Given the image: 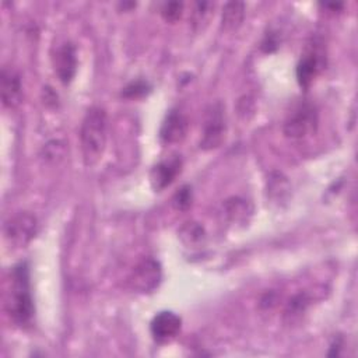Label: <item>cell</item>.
I'll return each mask as SVG.
<instances>
[{"mask_svg": "<svg viewBox=\"0 0 358 358\" xmlns=\"http://www.w3.org/2000/svg\"><path fill=\"white\" fill-rule=\"evenodd\" d=\"M6 310L18 327H28L34 317V302L29 287L27 263H18L10 271V284L6 294Z\"/></svg>", "mask_w": 358, "mask_h": 358, "instance_id": "1", "label": "cell"}, {"mask_svg": "<svg viewBox=\"0 0 358 358\" xmlns=\"http://www.w3.org/2000/svg\"><path fill=\"white\" fill-rule=\"evenodd\" d=\"M108 134V117L106 112L101 106H91L81 123L80 143L84 164L95 165L105 151Z\"/></svg>", "mask_w": 358, "mask_h": 358, "instance_id": "2", "label": "cell"}, {"mask_svg": "<svg viewBox=\"0 0 358 358\" xmlns=\"http://www.w3.org/2000/svg\"><path fill=\"white\" fill-rule=\"evenodd\" d=\"M319 116L316 108L309 102H302L292 109L284 122V134L289 138H302L316 131Z\"/></svg>", "mask_w": 358, "mask_h": 358, "instance_id": "3", "label": "cell"}, {"mask_svg": "<svg viewBox=\"0 0 358 358\" xmlns=\"http://www.w3.org/2000/svg\"><path fill=\"white\" fill-rule=\"evenodd\" d=\"M38 232V220L28 211L17 213L4 224V238L13 248H24Z\"/></svg>", "mask_w": 358, "mask_h": 358, "instance_id": "4", "label": "cell"}, {"mask_svg": "<svg viewBox=\"0 0 358 358\" xmlns=\"http://www.w3.org/2000/svg\"><path fill=\"white\" fill-rule=\"evenodd\" d=\"M225 109L221 102L211 103L204 113L200 148L213 150L218 147L225 136Z\"/></svg>", "mask_w": 358, "mask_h": 358, "instance_id": "5", "label": "cell"}, {"mask_svg": "<svg viewBox=\"0 0 358 358\" xmlns=\"http://www.w3.org/2000/svg\"><path fill=\"white\" fill-rule=\"evenodd\" d=\"M162 270L159 263L152 257L140 260L131 270L129 277L130 288L138 294L152 292L161 282Z\"/></svg>", "mask_w": 358, "mask_h": 358, "instance_id": "6", "label": "cell"}, {"mask_svg": "<svg viewBox=\"0 0 358 358\" xmlns=\"http://www.w3.org/2000/svg\"><path fill=\"white\" fill-rule=\"evenodd\" d=\"M52 62L59 80L64 85L70 84L77 70V55L74 45L71 42H63L59 45L52 57Z\"/></svg>", "mask_w": 358, "mask_h": 358, "instance_id": "7", "label": "cell"}, {"mask_svg": "<svg viewBox=\"0 0 358 358\" xmlns=\"http://www.w3.org/2000/svg\"><path fill=\"white\" fill-rule=\"evenodd\" d=\"M182 329V320L178 315L169 310L157 313L150 324L151 336L158 343H168L173 340Z\"/></svg>", "mask_w": 358, "mask_h": 358, "instance_id": "8", "label": "cell"}, {"mask_svg": "<svg viewBox=\"0 0 358 358\" xmlns=\"http://www.w3.org/2000/svg\"><path fill=\"white\" fill-rule=\"evenodd\" d=\"M189 129L187 117L179 109H171L159 129V138L165 144H175L186 137Z\"/></svg>", "mask_w": 358, "mask_h": 358, "instance_id": "9", "label": "cell"}, {"mask_svg": "<svg viewBox=\"0 0 358 358\" xmlns=\"http://www.w3.org/2000/svg\"><path fill=\"white\" fill-rule=\"evenodd\" d=\"M324 66V56L317 48H310L296 64V80L301 87H309Z\"/></svg>", "mask_w": 358, "mask_h": 358, "instance_id": "10", "label": "cell"}, {"mask_svg": "<svg viewBox=\"0 0 358 358\" xmlns=\"http://www.w3.org/2000/svg\"><path fill=\"white\" fill-rule=\"evenodd\" d=\"M1 102L6 108L14 109L22 99V84L20 74L11 67H3L0 74Z\"/></svg>", "mask_w": 358, "mask_h": 358, "instance_id": "11", "label": "cell"}, {"mask_svg": "<svg viewBox=\"0 0 358 358\" xmlns=\"http://www.w3.org/2000/svg\"><path fill=\"white\" fill-rule=\"evenodd\" d=\"M182 168V159L178 155L165 158L152 166L150 172V182L155 190H162L169 186L178 176Z\"/></svg>", "mask_w": 358, "mask_h": 358, "instance_id": "12", "label": "cell"}, {"mask_svg": "<svg viewBox=\"0 0 358 358\" xmlns=\"http://www.w3.org/2000/svg\"><path fill=\"white\" fill-rule=\"evenodd\" d=\"M224 215L231 224H245L252 215V206L241 197H231L224 203Z\"/></svg>", "mask_w": 358, "mask_h": 358, "instance_id": "13", "label": "cell"}, {"mask_svg": "<svg viewBox=\"0 0 358 358\" xmlns=\"http://www.w3.org/2000/svg\"><path fill=\"white\" fill-rule=\"evenodd\" d=\"M245 17V4L242 1H228L222 7L221 24L225 31H234L241 27Z\"/></svg>", "mask_w": 358, "mask_h": 358, "instance_id": "14", "label": "cell"}, {"mask_svg": "<svg viewBox=\"0 0 358 358\" xmlns=\"http://www.w3.org/2000/svg\"><path fill=\"white\" fill-rule=\"evenodd\" d=\"M179 239L187 248H199L206 242V231L196 221L185 222L178 231Z\"/></svg>", "mask_w": 358, "mask_h": 358, "instance_id": "15", "label": "cell"}, {"mask_svg": "<svg viewBox=\"0 0 358 358\" xmlns=\"http://www.w3.org/2000/svg\"><path fill=\"white\" fill-rule=\"evenodd\" d=\"M288 182L287 178H284L281 173H274L270 176V185H268V194L275 201L282 200L284 196L288 193Z\"/></svg>", "mask_w": 358, "mask_h": 358, "instance_id": "16", "label": "cell"}, {"mask_svg": "<svg viewBox=\"0 0 358 358\" xmlns=\"http://www.w3.org/2000/svg\"><path fill=\"white\" fill-rule=\"evenodd\" d=\"M192 200H193L192 189H190V186L185 185L180 189H178V192L175 193L172 201H173V206H175L176 210L185 211V210H187L192 206Z\"/></svg>", "mask_w": 358, "mask_h": 358, "instance_id": "17", "label": "cell"}, {"mask_svg": "<svg viewBox=\"0 0 358 358\" xmlns=\"http://www.w3.org/2000/svg\"><path fill=\"white\" fill-rule=\"evenodd\" d=\"M150 84L144 80H136V81H131L130 84H127L123 91H122V95L126 96V98H137V96H143L145 95L148 91H150Z\"/></svg>", "mask_w": 358, "mask_h": 358, "instance_id": "18", "label": "cell"}, {"mask_svg": "<svg viewBox=\"0 0 358 358\" xmlns=\"http://www.w3.org/2000/svg\"><path fill=\"white\" fill-rule=\"evenodd\" d=\"M308 303H309V298L305 294H298L289 301V303L287 306V310H285V315L291 316V317H295V316L301 315L302 312H305Z\"/></svg>", "mask_w": 358, "mask_h": 358, "instance_id": "19", "label": "cell"}, {"mask_svg": "<svg viewBox=\"0 0 358 358\" xmlns=\"http://www.w3.org/2000/svg\"><path fill=\"white\" fill-rule=\"evenodd\" d=\"M182 1H168L161 7V14L166 21H176L182 14Z\"/></svg>", "mask_w": 358, "mask_h": 358, "instance_id": "20", "label": "cell"}]
</instances>
